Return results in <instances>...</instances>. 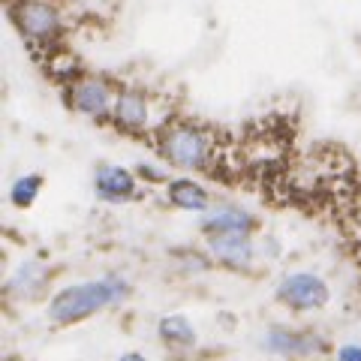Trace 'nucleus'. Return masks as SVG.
Wrapping results in <instances>:
<instances>
[{
    "mask_svg": "<svg viewBox=\"0 0 361 361\" xmlns=\"http://www.w3.org/2000/svg\"><path fill=\"white\" fill-rule=\"evenodd\" d=\"M160 337L169 343H178V346H193L196 343V331L190 329V322L184 316H169V319L160 322Z\"/></svg>",
    "mask_w": 361,
    "mask_h": 361,
    "instance_id": "nucleus-12",
    "label": "nucleus"
},
{
    "mask_svg": "<svg viewBox=\"0 0 361 361\" xmlns=\"http://www.w3.org/2000/svg\"><path fill=\"white\" fill-rule=\"evenodd\" d=\"M13 16H16L18 30L30 39H51L61 30L58 9L51 4H45V0H21Z\"/></svg>",
    "mask_w": 361,
    "mask_h": 361,
    "instance_id": "nucleus-3",
    "label": "nucleus"
},
{
    "mask_svg": "<svg viewBox=\"0 0 361 361\" xmlns=\"http://www.w3.org/2000/svg\"><path fill=\"white\" fill-rule=\"evenodd\" d=\"M277 295L292 310H313L329 301V286H325V280L313 274H292L280 283Z\"/></svg>",
    "mask_w": 361,
    "mask_h": 361,
    "instance_id": "nucleus-4",
    "label": "nucleus"
},
{
    "mask_svg": "<svg viewBox=\"0 0 361 361\" xmlns=\"http://www.w3.org/2000/svg\"><path fill=\"white\" fill-rule=\"evenodd\" d=\"M94 184H97V193L106 202H123V199H130L135 193L133 175L121 166H99Z\"/></svg>",
    "mask_w": 361,
    "mask_h": 361,
    "instance_id": "nucleus-7",
    "label": "nucleus"
},
{
    "mask_svg": "<svg viewBox=\"0 0 361 361\" xmlns=\"http://www.w3.org/2000/svg\"><path fill=\"white\" fill-rule=\"evenodd\" d=\"M355 223H358V229H361V205H358V211H355Z\"/></svg>",
    "mask_w": 361,
    "mask_h": 361,
    "instance_id": "nucleus-17",
    "label": "nucleus"
},
{
    "mask_svg": "<svg viewBox=\"0 0 361 361\" xmlns=\"http://www.w3.org/2000/svg\"><path fill=\"white\" fill-rule=\"evenodd\" d=\"M111 103H115L111 90L106 82H99V78H82V82L73 87V106L90 118H103L111 109Z\"/></svg>",
    "mask_w": 361,
    "mask_h": 361,
    "instance_id": "nucleus-5",
    "label": "nucleus"
},
{
    "mask_svg": "<svg viewBox=\"0 0 361 361\" xmlns=\"http://www.w3.org/2000/svg\"><path fill=\"white\" fill-rule=\"evenodd\" d=\"M160 151L169 163L184 166V169H205L211 163L214 145L205 130L196 127H172L163 133Z\"/></svg>",
    "mask_w": 361,
    "mask_h": 361,
    "instance_id": "nucleus-2",
    "label": "nucleus"
},
{
    "mask_svg": "<svg viewBox=\"0 0 361 361\" xmlns=\"http://www.w3.org/2000/svg\"><path fill=\"white\" fill-rule=\"evenodd\" d=\"M118 361H145V358H142L139 353H130V355H121Z\"/></svg>",
    "mask_w": 361,
    "mask_h": 361,
    "instance_id": "nucleus-16",
    "label": "nucleus"
},
{
    "mask_svg": "<svg viewBox=\"0 0 361 361\" xmlns=\"http://www.w3.org/2000/svg\"><path fill=\"white\" fill-rule=\"evenodd\" d=\"M42 280H45V271H42V265H37V262H27V265H21L16 274H13V280H9V289L13 292H18V295H33L39 286H42Z\"/></svg>",
    "mask_w": 361,
    "mask_h": 361,
    "instance_id": "nucleus-11",
    "label": "nucleus"
},
{
    "mask_svg": "<svg viewBox=\"0 0 361 361\" xmlns=\"http://www.w3.org/2000/svg\"><path fill=\"white\" fill-rule=\"evenodd\" d=\"M337 361H361V346H343L337 353Z\"/></svg>",
    "mask_w": 361,
    "mask_h": 361,
    "instance_id": "nucleus-15",
    "label": "nucleus"
},
{
    "mask_svg": "<svg viewBox=\"0 0 361 361\" xmlns=\"http://www.w3.org/2000/svg\"><path fill=\"white\" fill-rule=\"evenodd\" d=\"M39 187H42V178H39V175H27V178H18L16 184H13V202H16L18 208H27L30 202L37 199Z\"/></svg>",
    "mask_w": 361,
    "mask_h": 361,
    "instance_id": "nucleus-13",
    "label": "nucleus"
},
{
    "mask_svg": "<svg viewBox=\"0 0 361 361\" xmlns=\"http://www.w3.org/2000/svg\"><path fill=\"white\" fill-rule=\"evenodd\" d=\"M115 118L121 127L127 130H142L145 123H148V103H145L142 94H135V90H127V94H121L115 99Z\"/></svg>",
    "mask_w": 361,
    "mask_h": 361,
    "instance_id": "nucleus-8",
    "label": "nucleus"
},
{
    "mask_svg": "<svg viewBox=\"0 0 361 361\" xmlns=\"http://www.w3.org/2000/svg\"><path fill=\"white\" fill-rule=\"evenodd\" d=\"M268 346L277 349V353H307V349H313V343H304L301 337L295 334H286V331H271L268 334Z\"/></svg>",
    "mask_w": 361,
    "mask_h": 361,
    "instance_id": "nucleus-14",
    "label": "nucleus"
},
{
    "mask_svg": "<svg viewBox=\"0 0 361 361\" xmlns=\"http://www.w3.org/2000/svg\"><path fill=\"white\" fill-rule=\"evenodd\" d=\"M127 295V283L121 280H94V283L70 286L51 301V319L54 322H75L85 316L97 313L99 307H111Z\"/></svg>",
    "mask_w": 361,
    "mask_h": 361,
    "instance_id": "nucleus-1",
    "label": "nucleus"
},
{
    "mask_svg": "<svg viewBox=\"0 0 361 361\" xmlns=\"http://www.w3.org/2000/svg\"><path fill=\"white\" fill-rule=\"evenodd\" d=\"M202 229L211 232V235H217V232H247L250 229V217L238 208H217L205 217Z\"/></svg>",
    "mask_w": 361,
    "mask_h": 361,
    "instance_id": "nucleus-9",
    "label": "nucleus"
},
{
    "mask_svg": "<svg viewBox=\"0 0 361 361\" xmlns=\"http://www.w3.org/2000/svg\"><path fill=\"white\" fill-rule=\"evenodd\" d=\"M211 253L220 259V262L232 265V268H244L250 265L253 247L247 241V232H217L211 235Z\"/></svg>",
    "mask_w": 361,
    "mask_h": 361,
    "instance_id": "nucleus-6",
    "label": "nucleus"
},
{
    "mask_svg": "<svg viewBox=\"0 0 361 361\" xmlns=\"http://www.w3.org/2000/svg\"><path fill=\"white\" fill-rule=\"evenodd\" d=\"M169 196L184 211H205L208 208V193L196 180H172V184H169Z\"/></svg>",
    "mask_w": 361,
    "mask_h": 361,
    "instance_id": "nucleus-10",
    "label": "nucleus"
}]
</instances>
